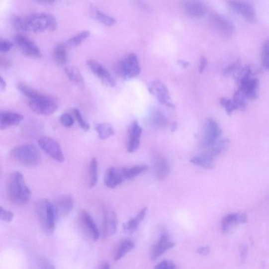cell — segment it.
Wrapping results in <instances>:
<instances>
[{
	"label": "cell",
	"mask_w": 269,
	"mask_h": 269,
	"mask_svg": "<svg viewBox=\"0 0 269 269\" xmlns=\"http://www.w3.org/2000/svg\"><path fill=\"white\" fill-rule=\"evenodd\" d=\"M0 218L4 222H10L14 218L13 213L1 207L0 208Z\"/></svg>",
	"instance_id": "f6af8a7d"
},
{
	"label": "cell",
	"mask_w": 269,
	"mask_h": 269,
	"mask_svg": "<svg viewBox=\"0 0 269 269\" xmlns=\"http://www.w3.org/2000/svg\"><path fill=\"white\" fill-rule=\"evenodd\" d=\"M117 229V218L114 211L108 213L104 210L103 233L105 238L115 234Z\"/></svg>",
	"instance_id": "9a60e30c"
},
{
	"label": "cell",
	"mask_w": 269,
	"mask_h": 269,
	"mask_svg": "<svg viewBox=\"0 0 269 269\" xmlns=\"http://www.w3.org/2000/svg\"><path fill=\"white\" fill-rule=\"evenodd\" d=\"M148 166L146 165H138L121 170L124 179L130 180L136 178L137 176L146 172Z\"/></svg>",
	"instance_id": "f1b7e54d"
},
{
	"label": "cell",
	"mask_w": 269,
	"mask_h": 269,
	"mask_svg": "<svg viewBox=\"0 0 269 269\" xmlns=\"http://www.w3.org/2000/svg\"><path fill=\"white\" fill-rule=\"evenodd\" d=\"M13 43L7 40H0V52L2 53H6L10 51L13 48Z\"/></svg>",
	"instance_id": "c3c4849f"
},
{
	"label": "cell",
	"mask_w": 269,
	"mask_h": 269,
	"mask_svg": "<svg viewBox=\"0 0 269 269\" xmlns=\"http://www.w3.org/2000/svg\"><path fill=\"white\" fill-rule=\"evenodd\" d=\"M17 88L21 93L30 100L38 98L43 94L22 83H18Z\"/></svg>",
	"instance_id": "836d02e7"
},
{
	"label": "cell",
	"mask_w": 269,
	"mask_h": 269,
	"mask_svg": "<svg viewBox=\"0 0 269 269\" xmlns=\"http://www.w3.org/2000/svg\"><path fill=\"white\" fill-rule=\"evenodd\" d=\"M147 210V207L144 208L134 218L129 220L124 224L123 229L126 233L129 234H132L134 233L144 220Z\"/></svg>",
	"instance_id": "d4e9b609"
},
{
	"label": "cell",
	"mask_w": 269,
	"mask_h": 269,
	"mask_svg": "<svg viewBox=\"0 0 269 269\" xmlns=\"http://www.w3.org/2000/svg\"><path fill=\"white\" fill-rule=\"evenodd\" d=\"M142 133V128L138 125L137 121H134L128 129V141H140Z\"/></svg>",
	"instance_id": "e575fe53"
},
{
	"label": "cell",
	"mask_w": 269,
	"mask_h": 269,
	"mask_svg": "<svg viewBox=\"0 0 269 269\" xmlns=\"http://www.w3.org/2000/svg\"><path fill=\"white\" fill-rule=\"evenodd\" d=\"M90 35V32L89 31H82L70 39L67 42V44L72 47H77L87 39Z\"/></svg>",
	"instance_id": "74e56055"
},
{
	"label": "cell",
	"mask_w": 269,
	"mask_h": 269,
	"mask_svg": "<svg viewBox=\"0 0 269 269\" xmlns=\"http://www.w3.org/2000/svg\"><path fill=\"white\" fill-rule=\"evenodd\" d=\"M29 107L34 113L42 115H51L56 112L58 105L52 97L42 94L38 98L31 99Z\"/></svg>",
	"instance_id": "8992f818"
},
{
	"label": "cell",
	"mask_w": 269,
	"mask_h": 269,
	"mask_svg": "<svg viewBox=\"0 0 269 269\" xmlns=\"http://www.w3.org/2000/svg\"><path fill=\"white\" fill-rule=\"evenodd\" d=\"M26 32L35 33L56 30L58 23L54 16L49 13H38L24 17Z\"/></svg>",
	"instance_id": "3957f363"
},
{
	"label": "cell",
	"mask_w": 269,
	"mask_h": 269,
	"mask_svg": "<svg viewBox=\"0 0 269 269\" xmlns=\"http://www.w3.org/2000/svg\"><path fill=\"white\" fill-rule=\"evenodd\" d=\"M7 193L9 199L18 205H24L29 201L31 191L25 184L21 172L12 173L7 182Z\"/></svg>",
	"instance_id": "6da1fadb"
},
{
	"label": "cell",
	"mask_w": 269,
	"mask_h": 269,
	"mask_svg": "<svg viewBox=\"0 0 269 269\" xmlns=\"http://www.w3.org/2000/svg\"><path fill=\"white\" fill-rule=\"evenodd\" d=\"M80 219L83 227L85 228L91 238L97 241L100 236L98 229L89 213L85 210L81 212Z\"/></svg>",
	"instance_id": "ac0fdd59"
},
{
	"label": "cell",
	"mask_w": 269,
	"mask_h": 269,
	"mask_svg": "<svg viewBox=\"0 0 269 269\" xmlns=\"http://www.w3.org/2000/svg\"><path fill=\"white\" fill-rule=\"evenodd\" d=\"M154 169L157 179L161 181L165 180L170 172V166L168 161L161 155H156L154 157Z\"/></svg>",
	"instance_id": "2e32d148"
},
{
	"label": "cell",
	"mask_w": 269,
	"mask_h": 269,
	"mask_svg": "<svg viewBox=\"0 0 269 269\" xmlns=\"http://www.w3.org/2000/svg\"><path fill=\"white\" fill-rule=\"evenodd\" d=\"M252 70L249 66L240 68L235 74L234 79L238 86L251 78Z\"/></svg>",
	"instance_id": "1f68e13d"
},
{
	"label": "cell",
	"mask_w": 269,
	"mask_h": 269,
	"mask_svg": "<svg viewBox=\"0 0 269 269\" xmlns=\"http://www.w3.org/2000/svg\"><path fill=\"white\" fill-rule=\"evenodd\" d=\"M24 119L23 115L15 112L4 111L0 114V127L1 130L19 124Z\"/></svg>",
	"instance_id": "d6986e66"
},
{
	"label": "cell",
	"mask_w": 269,
	"mask_h": 269,
	"mask_svg": "<svg viewBox=\"0 0 269 269\" xmlns=\"http://www.w3.org/2000/svg\"><path fill=\"white\" fill-rule=\"evenodd\" d=\"M87 64L90 70L105 86L113 87L116 82L108 71L96 61L89 60Z\"/></svg>",
	"instance_id": "4fadbf2b"
},
{
	"label": "cell",
	"mask_w": 269,
	"mask_h": 269,
	"mask_svg": "<svg viewBox=\"0 0 269 269\" xmlns=\"http://www.w3.org/2000/svg\"><path fill=\"white\" fill-rule=\"evenodd\" d=\"M259 81L257 79L250 78L243 84L238 86L244 92L247 99L256 100L258 98Z\"/></svg>",
	"instance_id": "603a6c76"
},
{
	"label": "cell",
	"mask_w": 269,
	"mask_h": 269,
	"mask_svg": "<svg viewBox=\"0 0 269 269\" xmlns=\"http://www.w3.org/2000/svg\"><path fill=\"white\" fill-rule=\"evenodd\" d=\"M66 72L69 80L81 90L85 88V82L80 71L76 68L68 67L65 68Z\"/></svg>",
	"instance_id": "484cf974"
},
{
	"label": "cell",
	"mask_w": 269,
	"mask_h": 269,
	"mask_svg": "<svg viewBox=\"0 0 269 269\" xmlns=\"http://www.w3.org/2000/svg\"><path fill=\"white\" fill-rule=\"evenodd\" d=\"M36 212L40 224L46 234L54 233L60 216L53 202L42 199L36 203Z\"/></svg>",
	"instance_id": "7a4b0ae2"
},
{
	"label": "cell",
	"mask_w": 269,
	"mask_h": 269,
	"mask_svg": "<svg viewBox=\"0 0 269 269\" xmlns=\"http://www.w3.org/2000/svg\"><path fill=\"white\" fill-rule=\"evenodd\" d=\"M262 62L263 67L269 70V39L265 42L263 46Z\"/></svg>",
	"instance_id": "60d3db41"
},
{
	"label": "cell",
	"mask_w": 269,
	"mask_h": 269,
	"mask_svg": "<svg viewBox=\"0 0 269 269\" xmlns=\"http://www.w3.org/2000/svg\"><path fill=\"white\" fill-rule=\"evenodd\" d=\"M6 88V82L4 81V80L3 79V78L1 77L0 78V90H1L3 91L5 90Z\"/></svg>",
	"instance_id": "db71d44e"
},
{
	"label": "cell",
	"mask_w": 269,
	"mask_h": 269,
	"mask_svg": "<svg viewBox=\"0 0 269 269\" xmlns=\"http://www.w3.org/2000/svg\"><path fill=\"white\" fill-rule=\"evenodd\" d=\"M11 154L17 162L28 167L38 166L42 161L40 151L32 145L16 146L13 148Z\"/></svg>",
	"instance_id": "277c9868"
},
{
	"label": "cell",
	"mask_w": 269,
	"mask_h": 269,
	"mask_svg": "<svg viewBox=\"0 0 269 269\" xmlns=\"http://www.w3.org/2000/svg\"><path fill=\"white\" fill-rule=\"evenodd\" d=\"M220 104L226 110L227 114L231 115L235 110L238 109L234 99L221 98L220 99Z\"/></svg>",
	"instance_id": "ab89813d"
},
{
	"label": "cell",
	"mask_w": 269,
	"mask_h": 269,
	"mask_svg": "<svg viewBox=\"0 0 269 269\" xmlns=\"http://www.w3.org/2000/svg\"><path fill=\"white\" fill-rule=\"evenodd\" d=\"M190 162L194 165L207 170L212 169L213 165V160L208 159V158L201 155L200 156L192 158Z\"/></svg>",
	"instance_id": "d590c367"
},
{
	"label": "cell",
	"mask_w": 269,
	"mask_h": 269,
	"mask_svg": "<svg viewBox=\"0 0 269 269\" xmlns=\"http://www.w3.org/2000/svg\"><path fill=\"white\" fill-rule=\"evenodd\" d=\"M110 268V264L106 262L101 263L98 267V269H109Z\"/></svg>",
	"instance_id": "11a10c76"
},
{
	"label": "cell",
	"mask_w": 269,
	"mask_h": 269,
	"mask_svg": "<svg viewBox=\"0 0 269 269\" xmlns=\"http://www.w3.org/2000/svg\"><path fill=\"white\" fill-rule=\"evenodd\" d=\"M178 128V124L176 122H174L171 126V131L172 132H175L176 130Z\"/></svg>",
	"instance_id": "680465c9"
},
{
	"label": "cell",
	"mask_w": 269,
	"mask_h": 269,
	"mask_svg": "<svg viewBox=\"0 0 269 269\" xmlns=\"http://www.w3.org/2000/svg\"><path fill=\"white\" fill-rule=\"evenodd\" d=\"M98 165L95 158H92L90 165L89 171V183L90 188L95 186L98 181Z\"/></svg>",
	"instance_id": "4dcf8cb0"
},
{
	"label": "cell",
	"mask_w": 269,
	"mask_h": 269,
	"mask_svg": "<svg viewBox=\"0 0 269 269\" xmlns=\"http://www.w3.org/2000/svg\"><path fill=\"white\" fill-rule=\"evenodd\" d=\"M122 170L111 167L106 173L104 183L109 188H115L124 181Z\"/></svg>",
	"instance_id": "ffe728a7"
},
{
	"label": "cell",
	"mask_w": 269,
	"mask_h": 269,
	"mask_svg": "<svg viewBox=\"0 0 269 269\" xmlns=\"http://www.w3.org/2000/svg\"><path fill=\"white\" fill-rule=\"evenodd\" d=\"M157 269H174L177 268V266L171 261H164L157 264L155 267Z\"/></svg>",
	"instance_id": "7dc6e473"
},
{
	"label": "cell",
	"mask_w": 269,
	"mask_h": 269,
	"mask_svg": "<svg viewBox=\"0 0 269 269\" xmlns=\"http://www.w3.org/2000/svg\"><path fill=\"white\" fill-rule=\"evenodd\" d=\"M207 64V59L206 58L202 57L200 59V66L199 68V72L202 73L205 70Z\"/></svg>",
	"instance_id": "816d5d0a"
},
{
	"label": "cell",
	"mask_w": 269,
	"mask_h": 269,
	"mask_svg": "<svg viewBox=\"0 0 269 269\" xmlns=\"http://www.w3.org/2000/svg\"><path fill=\"white\" fill-rule=\"evenodd\" d=\"M247 222V216L245 213H231L226 216L221 222L222 231L226 233L231 227L236 224H245Z\"/></svg>",
	"instance_id": "7402d4cb"
},
{
	"label": "cell",
	"mask_w": 269,
	"mask_h": 269,
	"mask_svg": "<svg viewBox=\"0 0 269 269\" xmlns=\"http://www.w3.org/2000/svg\"><path fill=\"white\" fill-rule=\"evenodd\" d=\"M211 26L224 38H230L235 33V26L229 20L218 14H213L209 17Z\"/></svg>",
	"instance_id": "9c48e42d"
},
{
	"label": "cell",
	"mask_w": 269,
	"mask_h": 269,
	"mask_svg": "<svg viewBox=\"0 0 269 269\" xmlns=\"http://www.w3.org/2000/svg\"><path fill=\"white\" fill-rule=\"evenodd\" d=\"M60 217L70 214L74 207V199L71 194H65L58 198L53 202Z\"/></svg>",
	"instance_id": "e0dca14e"
},
{
	"label": "cell",
	"mask_w": 269,
	"mask_h": 269,
	"mask_svg": "<svg viewBox=\"0 0 269 269\" xmlns=\"http://www.w3.org/2000/svg\"><path fill=\"white\" fill-rule=\"evenodd\" d=\"M73 112L74 115H75L79 125L83 131L85 132L89 131L90 128V126L86 121L85 119L83 118L80 110L77 108H74L73 109Z\"/></svg>",
	"instance_id": "b9f144b4"
},
{
	"label": "cell",
	"mask_w": 269,
	"mask_h": 269,
	"mask_svg": "<svg viewBox=\"0 0 269 269\" xmlns=\"http://www.w3.org/2000/svg\"><path fill=\"white\" fill-rule=\"evenodd\" d=\"M1 66L4 67H9L11 65V62L7 59H1Z\"/></svg>",
	"instance_id": "9f6ffc18"
},
{
	"label": "cell",
	"mask_w": 269,
	"mask_h": 269,
	"mask_svg": "<svg viewBox=\"0 0 269 269\" xmlns=\"http://www.w3.org/2000/svg\"><path fill=\"white\" fill-rule=\"evenodd\" d=\"M229 145L227 139L219 140L215 144L203 150L201 155L213 161L216 157L224 152Z\"/></svg>",
	"instance_id": "44dd1931"
},
{
	"label": "cell",
	"mask_w": 269,
	"mask_h": 269,
	"mask_svg": "<svg viewBox=\"0 0 269 269\" xmlns=\"http://www.w3.org/2000/svg\"><path fill=\"white\" fill-rule=\"evenodd\" d=\"M241 68V62L238 60L233 63L231 64L223 70L224 75L228 76L231 74L236 73Z\"/></svg>",
	"instance_id": "ee69618b"
},
{
	"label": "cell",
	"mask_w": 269,
	"mask_h": 269,
	"mask_svg": "<svg viewBox=\"0 0 269 269\" xmlns=\"http://www.w3.org/2000/svg\"><path fill=\"white\" fill-rule=\"evenodd\" d=\"M135 244L130 239H126L120 243L116 250L114 255V261L118 262L122 259L128 253L131 252L134 248Z\"/></svg>",
	"instance_id": "4316f807"
},
{
	"label": "cell",
	"mask_w": 269,
	"mask_h": 269,
	"mask_svg": "<svg viewBox=\"0 0 269 269\" xmlns=\"http://www.w3.org/2000/svg\"><path fill=\"white\" fill-rule=\"evenodd\" d=\"M90 13L92 17L95 18L96 20L105 26H112L114 25L116 23V21L114 18L99 11L94 6H92L90 7Z\"/></svg>",
	"instance_id": "83f0119b"
},
{
	"label": "cell",
	"mask_w": 269,
	"mask_h": 269,
	"mask_svg": "<svg viewBox=\"0 0 269 269\" xmlns=\"http://www.w3.org/2000/svg\"><path fill=\"white\" fill-rule=\"evenodd\" d=\"M234 100L235 101L238 109L245 110L247 108V98L244 92L240 89L235 90L234 95Z\"/></svg>",
	"instance_id": "f35d334b"
},
{
	"label": "cell",
	"mask_w": 269,
	"mask_h": 269,
	"mask_svg": "<svg viewBox=\"0 0 269 269\" xmlns=\"http://www.w3.org/2000/svg\"><path fill=\"white\" fill-rule=\"evenodd\" d=\"M248 253V248L246 245H243L240 248V258L242 262L246 261Z\"/></svg>",
	"instance_id": "f907efd6"
},
{
	"label": "cell",
	"mask_w": 269,
	"mask_h": 269,
	"mask_svg": "<svg viewBox=\"0 0 269 269\" xmlns=\"http://www.w3.org/2000/svg\"><path fill=\"white\" fill-rule=\"evenodd\" d=\"M175 246V243L172 241L168 234L163 233L158 242L153 246L151 255L152 261H155L162 256L166 251L172 249Z\"/></svg>",
	"instance_id": "5bb4252c"
},
{
	"label": "cell",
	"mask_w": 269,
	"mask_h": 269,
	"mask_svg": "<svg viewBox=\"0 0 269 269\" xmlns=\"http://www.w3.org/2000/svg\"><path fill=\"white\" fill-rule=\"evenodd\" d=\"M210 251V248L208 246L201 247L196 250L197 253L202 256L208 255Z\"/></svg>",
	"instance_id": "681fc988"
},
{
	"label": "cell",
	"mask_w": 269,
	"mask_h": 269,
	"mask_svg": "<svg viewBox=\"0 0 269 269\" xmlns=\"http://www.w3.org/2000/svg\"><path fill=\"white\" fill-rule=\"evenodd\" d=\"M95 129L101 140L106 139L114 135V130L109 124L103 123L96 125Z\"/></svg>",
	"instance_id": "d6a6232c"
},
{
	"label": "cell",
	"mask_w": 269,
	"mask_h": 269,
	"mask_svg": "<svg viewBox=\"0 0 269 269\" xmlns=\"http://www.w3.org/2000/svg\"><path fill=\"white\" fill-rule=\"evenodd\" d=\"M35 1L41 4H51L56 2L58 0H35Z\"/></svg>",
	"instance_id": "f5cc1de1"
},
{
	"label": "cell",
	"mask_w": 269,
	"mask_h": 269,
	"mask_svg": "<svg viewBox=\"0 0 269 269\" xmlns=\"http://www.w3.org/2000/svg\"><path fill=\"white\" fill-rule=\"evenodd\" d=\"M227 4L247 21L254 23L257 21L255 7L242 0H226Z\"/></svg>",
	"instance_id": "52a82bcc"
},
{
	"label": "cell",
	"mask_w": 269,
	"mask_h": 269,
	"mask_svg": "<svg viewBox=\"0 0 269 269\" xmlns=\"http://www.w3.org/2000/svg\"><path fill=\"white\" fill-rule=\"evenodd\" d=\"M39 145L41 149L53 159L59 163L64 162L65 157L60 145L52 138L42 137L39 140Z\"/></svg>",
	"instance_id": "8fae6325"
},
{
	"label": "cell",
	"mask_w": 269,
	"mask_h": 269,
	"mask_svg": "<svg viewBox=\"0 0 269 269\" xmlns=\"http://www.w3.org/2000/svg\"><path fill=\"white\" fill-rule=\"evenodd\" d=\"M12 23L14 28L17 31L26 32L24 17L16 16L13 18Z\"/></svg>",
	"instance_id": "7bdbcfd3"
},
{
	"label": "cell",
	"mask_w": 269,
	"mask_h": 269,
	"mask_svg": "<svg viewBox=\"0 0 269 269\" xmlns=\"http://www.w3.org/2000/svg\"><path fill=\"white\" fill-rule=\"evenodd\" d=\"M60 121L63 125L67 127H70L74 124L73 117L68 113L62 115L60 118Z\"/></svg>",
	"instance_id": "bcb514c9"
},
{
	"label": "cell",
	"mask_w": 269,
	"mask_h": 269,
	"mask_svg": "<svg viewBox=\"0 0 269 269\" xmlns=\"http://www.w3.org/2000/svg\"><path fill=\"white\" fill-rule=\"evenodd\" d=\"M222 133V130L215 120L208 119L204 129V135L201 144L202 149H205L219 141Z\"/></svg>",
	"instance_id": "ba28073f"
},
{
	"label": "cell",
	"mask_w": 269,
	"mask_h": 269,
	"mask_svg": "<svg viewBox=\"0 0 269 269\" xmlns=\"http://www.w3.org/2000/svg\"><path fill=\"white\" fill-rule=\"evenodd\" d=\"M179 63L184 69L187 68L188 67L190 66V64L188 62H184L183 61L179 60Z\"/></svg>",
	"instance_id": "6f0895ef"
},
{
	"label": "cell",
	"mask_w": 269,
	"mask_h": 269,
	"mask_svg": "<svg viewBox=\"0 0 269 269\" xmlns=\"http://www.w3.org/2000/svg\"><path fill=\"white\" fill-rule=\"evenodd\" d=\"M151 123L155 127H162L167 123V118L160 110L154 111L151 117Z\"/></svg>",
	"instance_id": "8d00e7d4"
},
{
	"label": "cell",
	"mask_w": 269,
	"mask_h": 269,
	"mask_svg": "<svg viewBox=\"0 0 269 269\" xmlns=\"http://www.w3.org/2000/svg\"><path fill=\"white\" fill-rule=\"evenodd\" d=\"M14 41L25 56L32 58H40L42 54L40 48L33 41L22 35L17 34Z\"/></svg>",
	"instance_id": "30bf717a"
},
{
	"label": "cell",
	"mask_w": 269,
	"mask_h": 269,
	"mask_svg": "<svg viewBox=\"0 0 269 269\" xmlns=\"http://www.w3.org/2000/svg\"><path fill=\"white\" fill-rule=\"evenodd\" d=\"M115 71L123 79L133 78L140 73L137 57L134 53L130 54L125 59L119 61L115 66Z\"/></svg>",
	"instance_id": "5b68a950"
},
{
	"label": "cell",
	"mask_w": 269,
	"mask_h": 269,
	"mask_svg": "<svg viewBox=\"0 0 269 269\" xmlns=\"http://www.w3.org/2000/svg\"><path fill=\"white\" fill-rule=\"evenodd\" d=\"M148 90L151 94L157 97L161 104L170 108H175L174 104L170 101V92L168 88L161 81L157 80L152 82Z\"/></svg>",
	"instance_id": "7c38bea8"
},
{
	"label": "cell",
	"mask_w": 269,
	"mask_h": 269,
	"mask_svg": "<svg viewBox=\"0 0 269 269\" xmlns=\"http://www.w3.org/2000/svg\"><path fill=\"white\" fill-rule=\"evenodd\" d=\"M53 58L55 62L61 66L67 63L68 55L66 45L59 43L55 46L53 51Z\"/></svg>",
	"instance_id": "f546056e"
},
{
	"label": "cell",
	"mask_w": 269,
	"mask_h": 269,
	"mask_svg": "<svg viewBox=\"0 0 269 269\" xmlns=\"http://www.w3.org/2000/svg\"><path fill=\"white\" fill-rule=\"evenodd\" d=\"M185 11L188 14L194 17H201L205 15L206 8L197 0H189L183 4Z\"/></svg>",
	"instance_id": "cb8c5ba5"
}]
</instances>
